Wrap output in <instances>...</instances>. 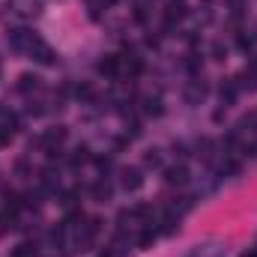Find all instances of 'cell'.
Instances as JSON below:
<instances>
[{"label": "cell", "mask_w": 257, "mask_h": 257, "mask_svg": "<svg viewBox=\"0 0 257 257\" xmlns=\"http://www.w3.org/2000/svg\"><path fill=\"white\" fill-rule=\"evenodd\" d=\"M165 182L167 185H185L188 182V167L185 165H174L165 170Z\"/></svg>", "instance_id": "obj_1"}, {"label": "cell", "mask_w": 257, "mask_h": 257, "mask_svg": "<svg viewBox=\"0 0 257 257\" xmlns=\"http://www.w3.org/2000/svg\"><path fill=\"white\" fill-rule=\"evenodd\" d=\"M99 72L105 75V78H114V75L120 72V57H114V54L102 57V60H99Z\"/></svg>", "instance_id": "obj_2"}, {"label": "cell", "mask_w": 257, "mask_h": 257, "mask_svg": "<svg viewBox=\"0 0 257 257\" xmlns=\"http://www.w3.org/2000/svg\"><path fill=\"white\" fill-rule=\"evenodd\" d=\"M123 185L132 188V192H135V188H141V185H144L141 170H138V167H126V170H123Z\"/></svg>", "instance_id": "obj_3"}, {"label": "cell", "mask_w": 257, "mask_h": 257, "mask_svg": "<svg viewBox=\"0 0 257 257\" xmlns=\"http://www.w3.org/2000/svg\"><path fill=\"white\" fill-rule=\"evenodd\" d=\"M12 257H36V245H33V242H21L18 248L12 251Z\"/></svg>", "instance_id": "obj_4"}, {"label": "cell", "mask_w": 257, "mask_h": 257, "mask_svg": "<svg viewBox=\"0 0 257 257\" xmlns=\"http://www.w3.org/2000/svg\"><path fill=\"white\" fill-rule=\"evenodd\" d=\"M39 87V78L36 75H21V84H18V90L27 93V90H36Z\"/></svg>", "instance_id": "obj_5"}, {"label": "cell", "mask_w": 257, "mask_h": 257, "mask_svg": "<svg viewBox=\"0 0 257 257\" xmlns=\"http://www.w3.org/2000/svg\"><path fill=\"white\" fill-rule=\"evenodd\" d=\"M144 111H147V114H156V117H159V114H162V99H159V96H156V99L150 96V99L144 102Z\"/></svg>", "instance_id": "obj_6"}, {"label": "cell", "mask_w": 257, "mask_h": 257, "mask_svg": "<svg viewBox=\"0 0 257 257\" xmlns=\"http://www.w3.org/2000/svg\"><path fill=\"white\" fill-rule=\"evenodd\" d=\"M84 162H87V147H78V150L72 152L69 165H72V167H78V165H84Z\"/></svg>", "instance_id": "obj_7"}, {"label": "cell", "mask_w": 257, "mask_h": 257, "mask_svg": "<svg viewBox=\"0 0 257 257\" xmlns=\"http://www.w3.org/2000/svg\"><path fill=\"white\" fill-rule=\"evenodd\" d=\"M93 195H96L99 200L111 197V185H108V182H96V185H93Z\"/></svg>", "instance_id": "obj_8"}, {"label": "cell", "mask_w": 257, "mask_h": 257, "mask_svg": "<svg viewBox=\"0 0 257 257\" xmlns=\"http://www.w3.org/2000/svg\"><path fill=\"white\" fill-rule=\"evenodd\" d=\"M75 96L78 99H90L93 96V87H90V84H81V87H75Z\"/></svg>", "instance_id": "obj_9"}, {"label": "cell", "mask_w": 257, "mask_h": 257, "mask_svg": "<svg viewBox=\"0 0 257 257\" xmlns=\"http://www.w3.org/2000/svg\"><path fill=\"white\" fill-rule=\"evenodd\" d=\"M236 45L242 48V51H248V48H254V36H239V39H236Z\"/></svg>", "instance_id": "obj_10"}, {"label": "cell", "mask_w": 257, "mask_h": 257, "mask_svg": "<svg viewBox=\"0 0 257 257\" xmlns=\"http://www.w3.org/2000/svg\"><path fill=\"white\" fill-rule=\"evenodd\" d=\"M159 162H162V159H159V150H150V152H147V165H152V167H156Z\"/></svg>", "instance_id": "obj_11"}]
</instances>
